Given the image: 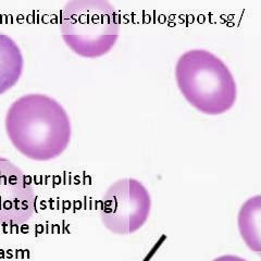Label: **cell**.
<instances>
[{"label": "cell", "mask_w": 261, "mask_h": 261, "mask_svg": "<svg viewBox=\"0 0 261 261\" xmlns=\"http://www.w3.org/2000/svg\"><path fill=\"white\" fill-rule=\"evenodd\" d=\"M5 127L14 148L34 161L58 158L72 138L67 110L45 94H27L14 100L7 111Z\"/></svg>", "instance_id": "cell-1"}, {"label": "cell", "mask_w": 261, "mask_h": 261, "mask_svg": "<svg viewBox=\"0 0 261 261\" xmlns=\"http://www.w3.org/2000/svg\"><path fill=\"white\" fill-rule=\"evenodd\" d=\"M175 81L192 107L208 116L228 111L238 98L232 72L219 57L205 49H192L179 57Z\"/></svg>", "instance_id": "cell-2"}, {"label": "cell", "mask_w": 261, "mask_h": 261, "mask_svg": "<svg viewBox=\"0 0 261 261\" xmlns=\"http://www.w3.org/2000/svg\"><path fill=\"white\" fill-rule=\"evenodd\" d=\"M60 33L75 55L100 58L118 42L120 16L106 0H71L60 12Z\"/></svg>", "instance_id": "cell-3"}, {"label": "cell", "mask_w": 261, "mask_h": 261, "mask_svg": "<svg viewBox=\"0 0 261 261\" xmlns=\"http://www.w3.org/2000/svg\"><path fill=\"white\" fill-rule=\"evenodd\" d=\"M152 200L146 186L136 178L124 177L106 191L100 207V220L116 235H130L145 225Z\"/></svg>", "instance_id": "cell-4"}, {"label": "cell", "mask_w": 261, "mask_h": 261, "mask_svg": "<svg viewBox=\"0 0 261 261\" xmlns=\"http://www.w3.org/2000/svg\"><path fill=\"white\" fill-rule=\"evenodd\" d=\"M36 194L25 173L0 157V224L21 225L36 212Z\"/></svg>", "instance_id": "cell-5"}, {"label": "cell", "mask_w": 261, "mask_h": 261, "mask_svg": "<svg viewBox=\"0 0 261 261\" xmlns=\"http://www.w3.org/2000/svg\"><path fill=\"white\" fill-rule=\"evenodd\" d=\"M24 68L21 48L9 35L0 32V95L20 81Z\"/></svg>", "instance_id": "cell-6"}, {"label": "cell", "mask_w": 261, "mask_h": 261, "mask_svg": "<svg viewBox=\"0 0 261 261\" xmlns=\"http://www.w3.org/2000/svg\"><path fill=\"white\" fill-rule=\"evenodd\" d=\"M261 209V196L256 195L245 201L238 215V226L245 245L254 252L261 251V241L257 226V217Z\"/></svg>", "instance_id": "cell-7"}, {"label": "cell", "mask_w": 261, "mask_h": 261, "mask_svg": "<svg viewBox=\"0 0 261 261\" xmlns=\"http://www.w3.org/2000/svg\"><path fill=\"white\" fill-rule=\"evenodd\" d=\"M212 261H248V260L235 255H223V256L215 258Z\"/></svg>", "instance_id": "cell-8"}]
</instances>
